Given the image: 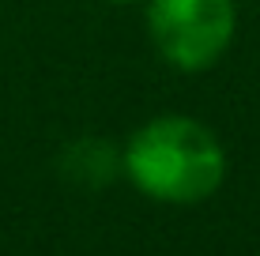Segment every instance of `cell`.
Here are the masks:
<instances>
[{
	"label": "cell",
	"mask_w": 260,
	"mask_h": 256,
	"mask_svg": "<svg viewBox=\"0 0 260 256\" xmlns=\"http://www.w3.org/2000/svg\"><path fill=\"white\" fill-rule=\"evenodd\" d=\"M121 173L155 204L192 207L222 189L226 147L204 121L185 113H162L143 121L124 139Z\"/></svg>",
	"instance_id": "1"
},
{
	"label": "cell",
	"mask_w": 260,
	"mask_h": 256,
	"mask_svg": "<svg viewBox=\"0 0 260 256\" xmlns=\"http://www.w3.org/2000/svg\"><path fill=\"white\" fill-rule=\"evenodd\" d=\"M155 53L177 72H208L238 34L234 0H143Z\"/></svg>",
	"instance_id": "2"
},
{
	"label": "cell",
	"mask_w": 260,
	"mask_h": 256,
	"mask_svg": "<svg viewBox=\"0 0 260 256\" xmlns=\"http://www.w3.org/2000/svg\"><path fill=\"white\" fill-rule=\"evenodd\" d=\"M60 173L76 185H91L94 189V185H106L121 173V155L110 143H102L98 136H87V139H76L64 151Z\"/></svg>",
	"instance_id": "3"
},
{
	"label": "cell",
	"mask_w": 260,
	"mask_h": 256,
	"mask_svg": "<svg viewBox=\"0 0 260 256\" xmlns=\"http://www.w3.org/2000/svg\"><path fill=\"white\" fill-rule=\"evenodd\" d=\"M106 4H143V0H106Z\"/></svg>",
	"instance_id": "4"
}]
</instances>
